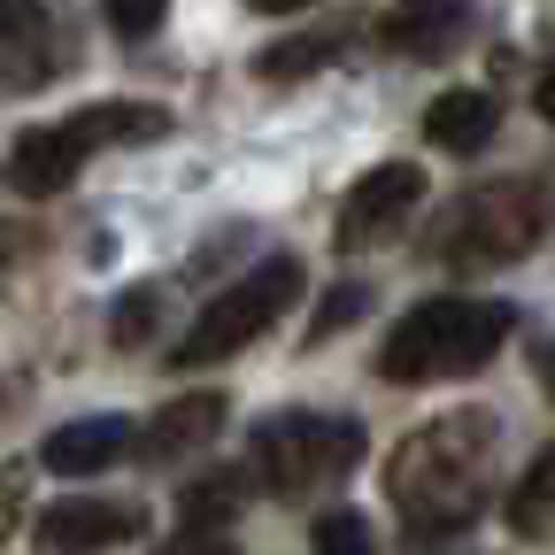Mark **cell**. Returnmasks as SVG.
I'll return each mask as SVG.
<instances>
[{"label": "cell", "mask_w": 555, "mask_h": 555, "mask_svg": "<svg viewBox=\"0 0 555 555\" xmlns=\"http://www.w3.org/2000/svg\"><path fill=\"white\" fill-rule=\"evenodd\" d=\"M494 463H502L494 409H455V416L416 425V433L393 448L386 494H393V509H401L416 532H455V525L478 517L486 486H494Z\"/></svg>", "instance_id": "obj_1"}, {"label": "cell", "mask_w": 555, "mask_h": 555, "mask_svg": "<svg viewBox=\"0 0 555 555\" xmlns=\"http://www.w3.org/2000/svg\"><path fill=\"white\" fill-rule=\"evenodd\" d=\"M517 309L509 301H470V294H448V301H416L386 347H378V378L393 386H433V378H463V371H486L502 356Z\"/></svg>", "instance_id": "obj_2"}, {"label": "cell", "mask_w": 555, "mask_h": 555, "mask_svg": "<svg viewBox=\"0 0 555 555\" xmlns=\"http://www.w3.org/2000/svg\"><path fill=\"white\" fill-rule=\"evenodd\" d=\"M163 131H170V108H147V101H93V108L62 116V124L16 131L9 163H0V185L24 193V201H54L101 147H131V139H163Z\"/></svg>", "instance_id": "obj_3"}, {"label": "cell", "mask_w": 555, "mask_h": 555, "mask_svg": "<svg viewBox=\"0 0 555 555\" xmlns=\"http://www.w3.org/2000/svg\"><path fill=\"white\" fill-rule=\"evenodd\" d=\"M540 232H547V193L532 178H502V185L463 193L448 217H440L433 262H448V270H494V262L532 255Z\"/></svg>", "instance_id": "obj_4"}, {"label": "cell", "mask_w": 555, "mask_h": 555, "mask_svg": "<svg viewBox=\"0 0 555 555\" xmlns=\"http://www.w3.org/2000/svg\"><path fill=\"white\" fill-rule=\"evenodd\" d=\"M301 286H309V270H301L294 255L255 262V270L240 278V286H224L217 301H208V309L193 317V332L170 347V371H208V363L240 356V347H255L278 317H286V309L301 301Z\"/></svg>", "instance_id": "obj_5"}, {"label": "cell", "mask_w": 555, "mask_h": 555, "mask_svg": "<svg viewBox=\"0 0 555 555\" xmlns=\"http://www.w3.org/2000/svg\"><path fill=\"white\" fill-rule=\"evenodd\" d=\"M363 463V425L356 416H324V409H286L255 433V478L278 502H309L332 478Z\"/></svg>", "instance_id": "obj_6"}, {"label": "cell", "mask_w": 555, "mask_h": 555, "mask_svg": "<svg viewBox=\"0 0 555 555\" xmlns=\"http://www.w3.org/2000/svg\"><path fill=\"white\" fill-rule=\"evenodd\" d=\"M425 208V170L416 163H386L371 178H356V193L339 201V247L347 255H371L393 232H409V217Z\"/></svg>", "instance_id": "obj_7"}, {"label": "cell", "mask_w": 555, "mask_h": 555, "mask_svg": "<svg viewBox=\"0 0 555 555\" xmlns=\"http://www.w3.org/2000/svg\"><path fill=\"white\" fill-rule=\"evenodd\" d=\"M139 532H147V509L139 502H54L47 525H39L47 555H101V547H124Z\"/></svg>", "instance_id": "obj_8"}, {"label": "cell", "mask_w": 555, "mask_h": 555, "mask_svg": "<svg viewBox=\"0 0 555 555\" xmlns=\"http://www.w3.org/2000/svg\"><path fill=\"white\" fill-rule=\"evenodd\" d=\"M131 440H139L131 416H69V425H54V433H47L39 463H47L54 478H93V470L124 463V455H131Z\"/></svg>", "instance_id": "obj_9"}, {"label": "cell", "mask_w": 555, "mask_h": 555, "mask_svg": "<svg viewBox=\"0 0 555 555\" xmlns=\"http://www.w3.org/2000/svg\"><path fill=\"white\" fill-rule=\"evenodd\" d=\"M470 31V9L463 0H401L393 16H378V47L401 54V62H440L455 54Z\"/></svg>", "instance_id": "obj_10"}, {"label": "cell", "mask_w": 555, "mask_h": 555, "mask_svg": "<svg viewBox=\"0 0 555 555\" xmlns=\"http://www.w3.org/2000/svg\"><path fill=\"white\" fill-rule=\"evenodd\" d=\"M217 425H224V393H185V401H170L131 448L147 455V463H178V455H193L201 440H217Z\"/></svg>", "instance_id": "obj_11"}, {"label": "cell", "mask_w": 555, "mask_h": 555, "mask_svg": "<svg viewBox=\"0 0 555 555\" xmlns=\"http://www.w3.org/2000/svg\"><path fill=\"white\" fill-rule=\"evenodd\" d=\"M494 131H502V108H494V93H440L433 108H425V139L433 147H448V155H486L494 147Z\"/></svg>", "instance_id": "obj_12"}, {"label": "cell", "mask_w": 555, "mask_h": 555, "mask_svg": "<svg viewBox=\"0 0 555 555\" xmlns=\"http://www.w3.org/2000/svg\"><path fill=\"white\" fill-rule=\"evenodd\" d=\"M509 532H525V540H547L555 532V448L509 486Z\"/></svg>", "instance_id": "obj_13"}, {"label": "cell", "mask_w": 555, "mask_h": 555, "mask_svg": "<svg viewBox=\"0 0 555 555\" xmlns=\"http://www.w3.org/2000/svg\"><path fill=\"white\" fill-rule=\"evenodd\" d=\"M332 54H339V39H317V31H301V39H286V47L255 54V78H270V86H294V78H309V69H324Z\"/></svg>", "instance_id": "obj_14"}, {"label": "cell", "mask_w": 555, "mask_h": 555, "mask_svg": "<svg viewBox=\"0 0 555 555\" xmlns=\"http://www.w3.org/2000/svg\"><path fill=\"white\" fill-rule=\"evenodd\" d=\"M309 555H378V532L356 509H324L317 532H309Z\"/></svg>", "instance_id": "obj_15"}, {"label": "cell", "mask_w": 555, "mask_h": 555, "mask_svg": "<svg viewBox=\"0 0 555 555\" xmlns=\"http://www.w3.org/2000/svg\"><path fill=\"white\" fill-rule=\"evenodd\" d=\"M232 509H240V478H232V470L201 478V486H185V532H208V525H224Z\"/></svg>", "instance_id": "obj_16"}, {"label": "cell", "mask_w": 555, "mask_h": 555, "mask_svg": "<svg viewBox=\"0 0 555 555\" xmlns=\"http://www.w3.org/2000/svg\"><path fill=\"white\" fill-rule=\"evenodd\" d=\"M155 317H163V286H139V294H124L116 301V347H139V339H155Z\"/></svg>", "instance_id": "obj_17"}, {"label": "cell", "mask_w": 555, "mask_h": 555, "mask_svg": "<svg viewBox=\"0 0 555 555\" xmlns=\"http://www.w3.org/2000/svg\"><path fill=\"white\" fill-rule=\"evenodd\" d=\"M163 16H170V0H108L116 39H147V31H163Z\"/></svg>", "instance_id": "obj_18"}, {"label": "cell", "mask_w": 555, "mask_h": 555, "mask_svg": "<svg viewBox=\"0 0 555 555\" xmlns=\"http://www.w3.org/2000/svg\"><path fill=\"white\" fill-rule=\"evenodd\" d=\"M363 309H371V294H363V286H339V294L317 309V324H309V347H324L332 332H347V324H356Z\"/></svg>", "instance_id": "obj_19"}, {"label": "cell", "mask_w": 555, "mask_h": 555, "mask_svg": "<svg viewBox=\"0 0 555 555\" xmlns=\"http://www.w3.org/2000/svg\"><path fill=\"white\" fill-rule=\"evenodd\" d=\"M16 517H24V478H16V470H0V540L16 532Z\"/></svg>", "instance_id": "obj_20"}, {"label": "cell", "mask_w": 555, "mask_h": 555, "mask_svg": "<svg viewBox=\"0 0 555 555\" xmlns=\"http://www.w3.org/2000/svg\"><path fill=\"white\" fill-rule=\"evenodd\" d=\"M31 16H39V0H0V39H16Z\"/></svg>", "instance_id": "obj_21"}, {"label": "cell", "mask_w": 555, "mask_h": 555, "mask_svg": "<svg viewBox=\"0 0 555 555\" xmlns=\"http://www.w3.org/2000/svg\"><path fill=\"white\" fill-rule=\"evenodd\" d=\"M163 555H232V547H224L217 532H185V540H170Z\"/></svg>", "instance_id": "obj_22"}, {"label": "cell", "mask_w": 555, "mask_h": 555, "mask_svg": "<svg viewBox=\"0 0 555 555\" xmlns=\"http://www.w3.org/2000/svg\"><path fill=\"white\" fill-rule=\"evenodd\" d=\"M255 16H294V9H309V0H247Z\"/></svg>", "instance_id": "obj_23"}, {"label": "cell", "mask_w": 555, "mask_h": 555, "mask_svg": "<svg viewBox=\"0 0 555 555\" xmlns=\"http://www.w3.org/2000/svg\"><path fill=\"white\" fill-rule=\"evenodd\" d=\"M540 116H547V124H555V62H547V69H540Z\"/></svg>", "instance_id": "obj_24"}, {"label": "cell", "mask_w": 555, "mask_h": 555, "mask_svg": "<svg viewBox=\"0 0 555 555\" xmlns=\"http://www.w3.org/2000/svg\"><path fill=\"white\" fill-rule=\"evenodd\" d=\"M540 386H547V401H555V347L540 356Z\"/></svg>", "instance_id": "obj_25"}, {"label": "cell", "mask_w": 555, "mask_h": 555, "mask_svg": "<svg viewBox=\"0 0 555 555\" xmlns=\"http://www.w3.org/2000/svg\"><path fill=\"white\" fill-rule=\"evenodd\" d=\"M0 262H9V224H0Z\"/></svg>", "instance_id": "obj_26"}]
</instances>
